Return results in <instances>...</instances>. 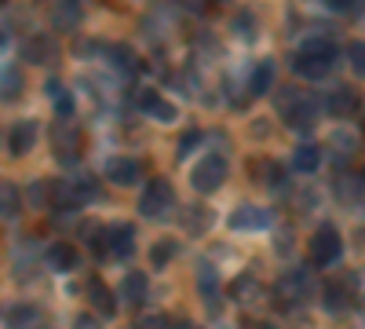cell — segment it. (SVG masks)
I'll return each instance as SVG.
<instances>
[{
    "mask_svg": "<svg viewBox=\"0 0 365 329\" xmlns=\"http://www.w3.org/2000/svg\"><path fill=\"white\" fill-rule=\"evenodd\" d=\"M278 293L285 296V300H307V296H311V275H307V271H289V275H282Z\"/></svg>",
    "mask_w": 365,
    "mask_h": 329,
    "instance_id": "8fae6325",
    "label": "cell"
},
{
    "mask_svg": "<svg viewBox=\"0 0 365 329\" xmlns=\"http://www.w3.org/2000/svg\"><path fill=\"white\" fill-rule=\"evenodd\" d=\"M347 59H351V70H354V74H365V44H361V41H354V44L347 48Z\"/></svg>",
    "mask_w": 365,
    "mask_h": 329,
    "instance_id": "484cf974",
    "label": "cell"
},
{
    "mask_svg": "<svg viewBox=\"0 0 365 329\" xmlns=\"http://www.w3.org/2000/svg\"><path fill=\"white\" fill-rule=\"evenodd\" d=\"M274 84V63H259L249 77V96H267Z\"/></svg>",
    "mask_w": 365,
    "mask_h": 329,
    "instance_id": "e0dca14e",
    "label": "cell"
},
{
    "mask_svg": "<svg viewBox=\"0 0 365 329\" xmlns=\"http://www.w3.org/2000/svg\"><path fill=\"white\" fill-rule=\"evenodd\" d=\"M278 110L285 117V125L289 128H311L314 125V117H318V106L307 99V96H299L296 88H282V96H278Z\"/></svg>",
    "mask_w": 365,
    "mask_h": 329,
    "instance_id": "7a4b0ae2",
    "label": "cell"
},
{
    "mask_svg": "<svg viewBox=\"0 0 365 329\" xmlns=\"http://www.w3.org/2000/svg\"><path fill=\"white\" fill-rule=\"evenodd\" d=\"M223 179H227V161L223 158H205L201 165H194V172H190V183L201 191V194H212V191H220L223 187Z\"/></svg>",
    "mask_w": 365,
    "mask_h": 329,
    "instance_id": "5b68a950",
    "label": "cell"
},
{
    "mask_svg": "<svg viewBox=\"0 0 365 329\" xmlns=\"http://www.w3.org/2000/svg\"><path fill=\"white\" fill-rule=\"evenodd\" d=\"M88 300H91V308H96L103 318H113V311H117V304H113V293L99 282V278H91L88 282Z\"/></svg>",
    "mask_w": 365,
    "mask_h": 329,
    "instance_id": "4fadbf2b",
    "label": "cell"
},
{
    "mask_svg": "<svg viewBox=\"0 0 365 329\" xmlns=\"http://www.w3.org/2000/svg\"><path fill=\"white\" fill-rule=\"evenodd\" d=\"M175 205V191L168 179H150V187L143 191L139 198V208H143V216L150 220H158V216H168V208Z\"/></svg>",
    "mask_w": 365,
    "mask_h": 329,
    "instance_id": "277c9868",
    "label": "cell"
},
{
    "mask_svg": "<svg viewBox=\"0 0 365 329\" xmlns=\"http://www.w3.org/2000/svg\"><path fill=\"white\" fill-rule=\"evenodd\" d=\"M234 29H237V37L252 41V37H256V19H245V15H241V19L234 22Z\"/></svg>",
    "mask_w": 365,
    "mask_h": 329,
    "instance_id": "83f0119b",
    "label": "cell"
},
{
    "mask_svg": "<svg viewBox=\"0 0 365 329\" xmlns=\"http://www.w3.org/2000/svg\"><path fill=\"white\" fill-rule=\"evenodd\" d=\"M48 99L55 103V110H58V117H70L73 113V96L66 92L58 81H48Z\"/></svg>",
    "mask_w": 365,
    "mask_h": 329,
    "instance_id": "ffe728a7",
    "label": "cell"
},
{
    "mask_svg": "<svg viewBox=\"0 0 365 329\" xmlns=\"http://www.w3.org/2000/svg\"><path fill=\"white\" fill-rule=\"evenodd\" d=\"M205 227H208V213H205L201 205H194V213L187 216V231H190V234H201Z\"/></svg>",
    "mask_w": 365,
    "mask_h": 329,
    "instance_id": "4316f807",
    "label": "cell"
},
{
    "mask_svg": "<svg viewBox=\"0 0 365 329\" xmlns=\"http://www.w3.org/2000/svg\"><path fill=\"white\" fill-rule=\"evenodd\" d=\"M51 19H55V29L70 34V29L81 22V4H77V0H58L55 11H51Z\"/></svg>",
    "mask_w": 365,
    "mask_h": 329,
    "instance_id": "5bb4252c",
    "label": "cell"
},
{
    "mask_svg": "<svg viewBox=\"0 0 365 329\" xmlns=\"http://www.w3.org/2000/svg\"><path fill=\"white\" fill-rule=\"evenodd\" d=\"M332 59H336V48H332L329 41L322 37H311L307 44H303V51L296 55V74L299 77H325L329 66H332Z\"/></svg>",
    "mask_w": 365,
    "mask_h": 329,
    "instance_id": "6da1fadb",
    "label": "cell"
},
{
    "mask_svg": "<svg viewBox=\"0 0 365 329\" xmlns=\"http://www.w3.org/2000/svg\"><path fill=\"white\" fill-rule=\"evenodd\" d=\"M201 143V132H190V136H182L179 139V158H190V151Z\"/></svg>",
    "mask_w": 365,
    "mask_h": 329,
    "instance_id": "f546056e",
    "label": "cell"
},
{
    "mask_svg": "<svg viewBox=\"0 0 365 329\" xmlns=\"http://www.w3.org/2000/svg\"><path fill=\"white\" fill-rule=\"evenodd\" d=\"M182 8H190V11H205V8H208V0H182Z\"/></svg>",
    "mask_w": 365,
    "mask_h": 329,
    "instance_id": "4dcf8cb0",
    "label": "cell"
},
{
    "mask_svg": "<svg viewBox=\"0 0 365 329\" xmlns=\"http://www.w3.org/2000/svg\"><path fill=\"white\" fill-rule=\"evenodd\" d=\"M358 110V96H354V88H336V92L329 96V113H336V117H351Z\"/></svg>",
    "mask_w": 365,
    "mask_h": 329,
    "instance_id": "9a60e30c",
    "label": "cell"
},
{
    "mask_svg": "<svg viewBox=\"0 0 365 329\" xmlns=\"http://www.w3.org/2000/svg\"><path fill=\"white\" fill-rule=\"evenodd\" d=\"M340 253H344L340 231L332 227V223L318 227L314 238H311V263H314V267H329V263H336V260H340Z\"/></svg>",
    "mask_w": 365,
    "mask_h": 329,
    "instance_id": "3957f363",
    "label": "cell"
},
{
    "mask_svg": "<svg viewBox=\"0 0 365 329\" xmlns=\"http://www.w3.org/2000/svg\"><path fill=\"white\" fill-rule=\"evenodd\" d=\"M139 106L150 117H158V121H175V106L168 99H161V92H139Z\"/></svg>",
    "mask_w": 365,
    "mask_h": 329,
    "instance_id": "7c38bea8",
    "label": "cell"
},
{
    "mask_svg": "<svg viewBox=\"0 0 365 329\" xmlns=\"http://www.w3.org/2000/svg\"><path fill=\"white\" fill-rule=\"evenodd\" d=\"M325 296H329V300H325L329 311H344V308H347V293H344L340 285H325Z\"/></svg>",
    "mask_w": 365,
    "mask_h": 329,
    "instance_id": "d4e9b609",
    "label": "cell"
},
{
    "mask_svg": "<svg viewBox=\"0 0 365 329\" xmlns=\"http://www.w3.org/2000/svg\"><path fill=\"white\" fill-rule=\"evenodd\" d=\"M19 213V191L11 183H0V216H15Z\"/></svg>",
    "mask_w": 365,
    "mask_h": 329,
    "instance_id": "cb8c5ba5",
    "label": "cell"
},
{
    "mask_svg": "<svg viewBox=\"0 0 365 329\" xmlns=\"http://www.w3.org/2000/svg\"><path fill=\"white\" fill-rule=\"evenodd\" d=\"M19 88H22V74L15 66H8L0 74V99H19Z\"/></svg>",
    "mask_w": 365,
    "mask_h": 329,
    "instance_id": "603a6c76",
    "label": "cell"
},
{
    "mask_svg": "<svg viewBox=\"0 0 365 329\" xmlns=\"http://www.w3.org/2000/svg\"><path fill=\"white\" fill-rule=\"evenodd\" d=\"M48 267H51V271H73V267H77L73 246H66V242L51 246V249H48Z\"/></svg>",
    "mask_w": 365,
    "mask_h": 329,
    "instance_id": "2e32d148",
    "label": "cell"
},
{
    "mask_svg": "<svg viewBox=\"0 0 365 329\" xmlns=\"http://www.w3.org/2000/svg\"><path fill=\"white\" fill-rule=\"evenodd\" d=\"M0 44H4V29H0Z\"/></svg>",
    "mask_w": 365,
    "mask_h": 329,
    "instance_id": "d6a6232c",
    "label": "cell"
},
{
    "mask_svg": "<svg viewBox=\"0 0 365 329\" xmlns=\"http://www.w3.org/2000/svg\"><path fill=\"white\" fill-rule=\"evenodd\" d=\"M132 249H135V231L128 227V223H117V227H106V253L110 256H132Z\"/></svg>",
    "mask_w": 365,
    "mask_h": 329,
    "instance_id": "52a82bcc",
    "label": "cell"
},
{
    "mask_svg": "<svg viewBox=\"0 0 365 329\" xmlns=\"http://www.w3.org/2000/svg\"><path fill=\"white\" fill-rule=\"evenodd\" d=\"M51 146H55V158L63 161V165L77 161V154H81V136H77V128H73L70 121L55 125V128H51Z\"/></svg>",
    "mask_w": 365,
    "mask_h": 329,
    "instance_id": "8992f818",
    "label": "cell"
},
{
    "mask_svg": "<svg viewBox=\"0 0 365 329\" xmlns=\"http://www.w3.org/2000/svg\"><path fill=\"white\" fill-rule=\"evenodd\" d=\"M120 293H125L128 304H143V300H146V275H143V271H132V275L125 278V285H120Z\"/></svg>",
    "mask_w": 365,
    "mask_h": 329,
    "instance_id": "d6986e66",
    "label": "cell"
},
{
    "mask_svg": "<svg viewBox=\"0 0 365 329\" xmlns=\"http://www.w3.org/2000/svg\"><path fill=\"white\" fill-rule=\"evenodd\" d=\"M292 165H296L299 172H314V168L322 165V146H314V143H303V146H296V158H292Z\"/></svg>",
    "mask_w": 365,
    "mask_h": 329,
    "instance_id": "ac0fdd59",
    "label": "cell"
},
{
    "mask_svg": "<svg viewBox=\"0 0 365 329\" xmlns=\"http://www.w3.org/2000/svg\"><path fill=\"white\" fill-rule=\"evenodd\" d=\"M332 8H340V11H347V8H351V0H332Z\"/></svg>",
    "mask_w": 365,
    "mask_h": 329,
    "instance_id": "1f68e13d",
    "label": "cell"
},
{
    "mask_svg": "<svg viewBox=\"0 0 365 329\" xmlns=\"http://www.w3.org/2000/svg\"><path fill=\"white\" fill-rule=\"evenodd\" d=\"M175 256V242H165V246H154V263L158 267H165L168 260Z\"/></svg>",
    "mask_w": 365,
    "mask_h": 329,
    "instance_id": "f1b7e54d",
    "label": "cell"
},
{
    "mask_svg": "<svg viewBox=\"0 0 365 329\" xmlns=\"http://www.w3.org/2000/svg\"><path fill=\"white\" fill-rule=\"evenodd\" d=\"M267 223H270V213L259 208V205H241V208H234V216H230L234 231H263Z\"/></svg>",
    "mask_w": 365,
    "mask_h": 329,
    "instance_id": "ba28073f",
    "label": "cell"
},
{
    "mask_svg": "<svg viewBox=\"0 0 365 329\" xmlns=\"http://www.w3.org/2000/svg\"><path fill=\"white\" fill-rule=\"evenodd\" d=\"M11 325H37L41 322V311L34 308V304H15V308H8V315H4Z\"/></svg>",
    "mask_w": 365,
    "mask_h": 329,
    "instance_id": "7402d4cb",
    "label": "cell"
},
{
    "mask_svg": "<svg viewBox=\"0 0 365 329\" xmlns=\"http://www.w3.org/2000/svg\"><path fill=\"white\" fill-rule=\"evenodd\" d=\"M139 176H143V165L132 161V158H117V161L106 165V179H113L117 187H132V183H139Z\"/></svg>",
    "mask_w": 365,
    "mask_h": 329,
    "instance_id": "9c48e42d",
    "label": "cell"
},
{
    "mask_svg": "<svg viewBox=\"0 0 365 329\" xmlns=\"http://www.w3.org/2000/svg\"><path fill=\"white\" fill-rule=\"evenodd\" d=\"M26 59H29V63H51V59H55V44L51 41H44V37H34V41H29L26 44Z\"/></svg>",
    "mask_w": 365,
    "mask_h": 329,
    "instance_id": "44dd1931",
    "label": "cell"
},
{
    "mask_svg": "<svg viewBox=\"0 0 365 329\" xmlns=\"http://www.w3.org/2000/svg\"><path fill=\"white\" fill-rule=\"evenodd\" d=\"M37 136H41L37 121H15V128L8 136L11 154H29V151H34V143H37Z\"/></svg>",
    "mask_w": 365,
    "mask_h": 329,
    "instance_id": "30bf717a",
    "label": "cell"
}]
</instances>
